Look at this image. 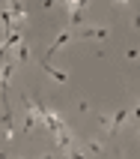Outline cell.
Here are the masks:
<instances>
[{"label": "cell", "mask_w": 140, "mask_h": 159, "mask_svg": "<svg viewBox=\"0 0 140 159\" xmlns=\"http://www.w3.org/2000/svg\"><path fill=\"white\" fill-rule=\"evenodd\" d=\"M69 39H75V30H63V33H60V36H57V39L51 42V48H48V54H45V60H42V63H51V57H54L57 51H60V48H63L66 42H69Z\"/></svg>", "instance_id": "obj_1"}, {"label": "cell", "mask_w": 140, "mask_h": 159, "mask_svg": "<svg viewBox=\"0 0 140 159\" xmlns=\"http://www.w3.org/2000/svg\"><path fill=\"white\" fill-rule=\"evenodd\" d=\"M78 39H107V27H80L75 30Z\"/></svg>", "instance_id": "obj_2"}, {"label": "cell", "mask_w": 140, "mask_h": 159, "mask_svg": "<svg viewBox=\"0 0 140 159\" xmlns=\"http://www.w3.org/2000/svg\"><path fill=\"white\" fill-rule=\"evenodd\" d=\"M134 114V111H131ZM128 111H125V108H119V111H116V114H110V126H107V132H110V138H116V132H119V126L125 123V120H128Z\"/></svg>", "instance_id": "obj_3"}, {"label": "cell", "mask_w": 140, "mask_h": 159, "mask_svg": "<svg viewBox=\"0 0 140 159\" xmlns=\"http://www.w3.org/2000/svg\"><path fill=\"white\" fill-rule=\"evenodd\" d=\"M42 69L48 72V75H51V78H57V81H66V78H69V75H66V72H63V69H54L51 63H42Z\"/></svg>", "instance_id": "obj_4"}, {"label": "cell", "mask_w": 140, "mask_h": 159, "mask_svg": "<svg viewBox=\"0 0 140 159\" xmlns=\"http://www.w3.org/2000/svg\"><path fill=\"white\" fill-rule=\"evenodd\" d=\"M15 54H18V63H24V60H27V54H30V48H27V42H18Z\"/></svg>", "instance_id": "obj_5"}, {"label": "cell", "mask_w": 140, "mask_h": 159, "mask_svg": "<svg viewBox=\"0 0 140 159\" xmlns=\"http://www.w3.org/2000/svg\"><path fill=\"white\" fill-rule=\"evenodd\" d=\"M66 159H87V153L80 150V147H69L66 150Z\"/></svg>", "instance_id": "obj_6"}, {"label": "cell", "mask_w": 140, "mask_h": 159, "mask_svg": "<svg viewBox=\"0 0 140 159\" xmlns=\"http://www.w3.org/2000/svg\"><path fill=\"white\" fill-rule=\"evenodd\" d=\"M87 150H93V153H101L105 147H101V141H96V138H89V141H87Z\"/></svg>", "instance_id": "obj_7"}, {"label": "cell", "mask_w": 140, "mask_h": 159, "mask_svg": "<svg viewBox=\"0 0 140 159\" xmlns=\"http://www.w3.org/2000/svg\"><path fill=\"white\" fill-rule=\"evenodd\" d=\"M42 159H54V156H42Z\"/></svg>", "instance_id": "obj_8"}]
</instances>
